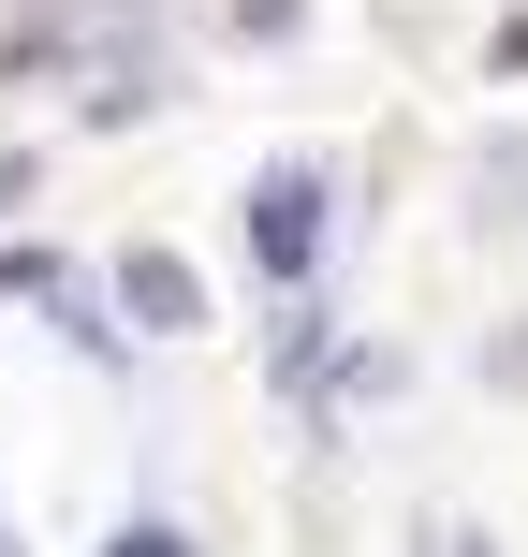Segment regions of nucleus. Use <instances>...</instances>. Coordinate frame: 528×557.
Listing matches in <instances>:
<instances>
[{
	"instance_id": "obj_1",
	"label": "nucleus",
	"mask_w": 528,
	"mask_h": 557,
	"mask_svg": "<svg viewBox=\"0 0 528 557\" xmlns=\"http://www.w3.org/2000/svg\"><path fill=\"white\" fill-rule=\"evenodd\" d=\"M118 308H133L147 337H192V323H206V294H192V264H176V250H133V264H118Z\"/></svg>"
},
{
	"instance_id": "obj_2",
	"label": "nucleus",
	"mask_w": 528,
	"mask_h": 557,
	"mask_svg": "<svg viewBox=\"0 0 528 557\" xmlns=\"http://www.w3.org/2000/svg\"><path fill=\"white\" fill-rule=\"evenodd\" d=\"M250 235H265V264H308V250H323V221H308V176H265V191H250Z\"/></svg>"
}]
</instances>
